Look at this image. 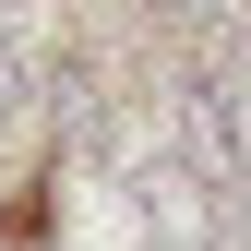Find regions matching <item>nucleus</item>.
I'll list each match as a JSON object with an SVG mask.
<instances>
[{
	"instance_id": "obj_3",
	"label": "nucleus",
	"mask_w": 251,
	"mask_h": 251,
	"mask_svg": "<svg viewBox=\"0 0 251 251\" xmlns=\"http://www.w3.org/2000/svg\"><path fill=\"white\" fill-rule=\"evenodd\" d=\"M12 24H24V0H0V36H12Z\"/></svg>"
},
{
	"instance_id": "obj_2",
	"label": "nucleus",
	"mask_w": 251,
	"mask_h": 251,
	"mask_svg": "<svg viewBox=\"0 0 251 251\" xmlns=\"http://www.w3.org/2000/svg\"><path fill=\"white\" fill-rule=\"evenodd\" d=\"M24 108H36V60H24L12 36H0V132H12V120H24Z\"/></svg>"
},
{
	"instance_id": "obj_1",
	"label": "nucleus",
	"mask_w": 251,
	"mask_h": 251,
	"mask_svg": "<svg viewBox=\"0 0 251 251\" xmlns=\"http://www.w3.org/2000/svg\"><path fill=\"white\" fill-rule=\"evenodd\" d=\"M132 203H144V239H155V251H215V239H227L215 168H192V155H155V168L132 179Z\"/></svg>"
}]
</instances>
